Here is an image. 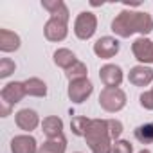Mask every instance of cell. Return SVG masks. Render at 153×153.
I'll list each match as a JSON object with an SVG mask.
<instances>
[{
    "instance_id": "cell-8",
    "label": "cell",
    "mask_w": 153,
    "mask_h": 153,
    "mask_svg": "<svg viewBox=\"0 0 153 153\" xmlns=\"http://www.w3.org/2000/svg\"><path fill=\"white\" fill-rule=\"evenodd\" d=\"M43 34L49 42H63L68 34V22L61 20V18H54L51 16L45 22L43 27Z\"/></svg>"
},
{
    "instance_id": "cell-5",
    "label": "cell",
    "mask_w": 153,
    "mask_h": 153,
    "mask_svg": "<svg viewBox=\"0 0 153 153\" xmlns=\"http://www.w3.org/2000/svg\"><path fill=\"white\" fill-rule=\"evenodd\" d=\"M94 92V85L88 78L85 79H78V81H70L68 88H67V96L74 105H81L85 103Z\"/></svg>"
},
{
    "instance_id": "cell-27",
    "label": "cell",
    "mask_w": 153,
    "mask_h": 153,
    "mask_svg": "<svg viewBox=\"0 0 153 153\" xmlns=\"http://www.w3.org/2000/svg\"><path fill=\"white\" fill-rule=\"evenodd\" d=\"M11 110H13V106H9V105H6V103L0 101V117H7V115H11Z\"/></svg>"
},
{
    "instance_id": "cell-24",
    "label": "cell",
    "mask_w": 153,
    "mask_h": 153,
    "mask_svg": "<svg viewBox=\"0 0 153 153\" xmlns=\"http://www.w3.org/2000/svg\"><path fill=\"white\" fill-rule=\"evenodd\" d=\"M106 121H108V131H110L112 140H114V142L119 140V137H121V133H123V130H124L123 123H121L119 119H106Z\"/></svg>"
},
{
    "instance_id": "cell-14",
    "label": "cell",
    "mask_w": 153,
    "mask_h": 153,
    "mask_svg": "<svg viewBox=\"0 0 153 153\" xmlns=\"http://www.w3.org/2000/svg\"><path fill=\"white\" fill-rule=\"evenodd\" d=\"M42 131L47 139H56L63 135V119L58 115H49L42 121Z\"/></svg>"
},
{
    "instance_id": "cell-17",
    "label": "cell",
    "mask_w": 153,
    "mask_h": 153,
    "mask_svg": "<svg viewBox=\"0 0 153 153\" xmlns=\"http://www.w3.org/2000/svg\"><path fill=\"white\" fill-rule=\"evenodd\" d=\"M52 59H54V65H56V67H59V68H65V70H68V68H70V67H72L76 61H78L76 54H74L70 49H65V47L58 49V51L54 52Z\"/></svg>"
},
{
    "instance_id": "cell-23",
    "label": "cell",
    "mask_w": 153,
    "mask_h": 153,
    "mask_svg": "<svg viewBox=\"0 0 153 153\" xmlns=\"http://www.w3.org/2000/svg\"><path fill=\"white\" fill-rule=\"evenodd\" d=\"M16 70V63L11 59V58H2L0 59V78L6 79Z\"/></svg>"
},
{
    "instance_id": "cell-12",
    "label": "cell",
    "mask_w": 153,
    "mask_h": 153,
    "mask_svg": "<svg viewBox=\"0 0 153 153\" xmlns=\"http://www.w3.org/2000/svg\"><path fill=\"white\" fill-rule=\"evenodd\" d=\"M128 81L133 87H148L153 83V68L148 65H135L128 72Z\"/></svg>"
},
{
    "instance_id": "cell-9",
    "label": "cell",
    "mask_w": 153,
    "mask_h": 153,
    "mask_svg": "<svg viewBox=\"0 0 153 153\" xmlns=\"http://www.w3.org/2000/svg\"><path fill=\"white\" fill-rule=\"evenodd\" d=\"M121 51V43L114 36H101L94 43V54L101 59H112Z\"/></svg>"
},
{
    "instance_id": "cell-2",
    "label": "cell",
    "mask_w": 153,
    "mask_h": 153,
    "mask_svg": "<svg viewBox=\"0 0 153 153\" xmlns=\"http://www.w3.org/2000/svg\"><path fill=\"white\" fill-rule=\"evenodd\" d=\"M85 140L92 153H112L114 140L108 131V121L106 119H92L90 126L87 130Z\"/></svg>"
},
{
    "instance_id": "cell-10",
    "label": "cell",
    "mask_w": 153,
    "mask_h": 153,
    "mask_svg": "<svg viewBox=\"0 0 153 153\" xmlns=\"http://www.w3.org/2000/svg\"><path fill=\"white\" fill-rule=\"evenodd\" d=\"M25 96H27V92H25L24 81H11L0 90V99H2V103H6L9 106L18 105Z\"/></svg>"
},
{
    "instance_id": "cell-11",
    "label": "cell",
    "mask_w": 153,
    "mask_h": 153,
    "mask_svg": "<svg viewBox=\"0 0 153 153\" xmlns=\"http://www.w3.org/2000/svg\"><path fill=\"white\" fill-rule=\"evenodd\" d=\"M15 123H16V126H18L20 130H24L25 133H31L33 130H36V128L42 124L38 112L33 110V108H22V110H18V112L15 114Z\"/></svg>"
},
{
    "instance_id": "cell-1",
    "label": "cell",
    "mask_w": 153,
    "mask_h": 153,
    "mask_svg": "<svg viewBox=\"0 0 153 153\" xmlns=\"http://www.w3.org/2000/svg\"><path fill=\"white\" fill-rule=\"evenodd\" d=\"M112 33L119 38H130L139 33L140 36H148L153 31V16L142 11L124 9L112 20Z\"/></svg>"
},
{
    "instance_id": "cell-3",
    "label": "cell",
    "mask_w": 153,
    "mask_h": 153,
    "mask_svg": "<svg viewBox=\"0 0 153 153\" xmlns=\"http://www.w3.org/2000/svg\"><path fill=\"white\" fill-rule=\"evenodd\" d=\"M99 106L108 112L115 114L126 106V94L123 88H103L99 94Z\"/></svg>"
},
{
    "instance_id": "cell-20",
    "label": "cell",
    "mask_w": 153,
    "mask_h": 153,
    "mask_svg": "<svg viewBox=\"0 0 153 153\" xmlns=\"http://www.w3.org/2000/svg\"><path fill=\"white\" fill-rule=\"evenodd\" d=\"M65 76H67L68 83H70V81H78V79H85L87 76H88V68H87V65H85L83 61L78 59L68 70H65Z\"/></svg>"
},
{
    "instance_id": "cell-19",
    "label": "cell",
    "mask_w": 153,
    "mask_h": 153,
    "mask_svg": "<svg viewBox=\"0 0 153 153\" xmlns=\"http://www.w3.org/2000/svg\"><path fill=\"white\" fill-rule=\"evenodd\" d=\"M25 85V92L31 97H45L47 96V83L40 78H29L24 81Z\"/></svg>"
},
{
    "instance_id": "cell-6",
    "label": "cell",
    "mask_w": 153,
    "mask_h": 153,
    "mask_svg": "<svg viewBox=\"0 0 153 153\" xmlns=\"http://www.w3.org/2000/svg\"><path fill=\"white\" fill-rule=\"evenodd\" d=\"M131 52L139 65H151L153 63V40L148 36H139L131 43Z\"/></svg>"
},
{
    "instance_id": "cell-7",
    "label": "cell",
    "mask_w": 153,
    "mask_h": 153,
    "mask_svg": "<svg viewBox=\"0 0 153 153\" xmlns=\"http://www.w3.org/2000/svg\"><path fill=\"white\" fill-rule=\"evenodd\" d=\"M99 79L105 85V88H119L123 79H124V74L123 68L119 65L114 63H106L99 68Z\"/></svg>"
},
{
    "instance_id": "cell-29",
    "label": "cell",
    "mask_w": 153,
    "mask_h": 153,
    "mask_svg": "<svg viewBox=\"0 0 153 153\" xmlns=\"http://www.w3.org/2000/svg\"><path fill=\"white\" fill-rule=\"evenodd\" d=\"M76 153H81V151H76Z\"/></svg>"
},
{
    "instance_id": "cell-26",
    "label": "cell",
    "mask_w": 153,
    "mask_h": 153,
    "mask_svg": "<svg viewBox=\"0 0 153 153\" xmlns=\"http://www.w3.org/2000/svg\"><path fill=\"white\" fill-rule=\"evenodd\" d=\"M139 101H140V106L144 110H153V87L151 90H146L139 96Z\"/></svg>"
},
{
    "instance_id": "cell-21",
    "label": "cell",
    "mask_w": 153,
    "mask_h": 153,
    "mask_svg": "<svg viewBox=\"0 0 153 153\" xmlns=\"http://www.w3.org/2000/svg\"><path fill=\"white\" fill-rule=\"evenodd\" d=\"M133 135L140 144H153V123H146V124L137 126L133 130Z\"/></svg>"
},
{
    "instance_id": "cell-28",
    "label": "cell",
    "mask_w": 153,
    "mask_h": 153,
    "mask_svg": "<svg viewBox=\"0 0 153 153\" xmlns=\"http://www.w3.org/2000/svg\"><path fill=\"white\" fill-rule=\"evenodd\" d=\"M139 153H151V151H149V149H146V148H144V149H140V151H139Z\"/></svg>"
},
{
    "instance_id": "cell-18",
    "label": "cell",
    "mask_w": 153,
    "mask_h": 153,
    "mask_svg": "<svg viewBox=\"0 0 153 153\" xmlns=\"http://www.w3.org/2000/svg\"><path fill=\"white\" fill-rule=\"evenodd\" d=\"M65 151H67V139H65V135L56 137V139H47L38 148V153H65Z\"/></svg>"
},
{
    "instance_id": "cell-22",
    "label": "cell",
    "mask_w": 153,
    "mask_h": 153,
    "mask_svg": "<svg viewBox=\"0 0 153 153\" xmlns=\"http://www.w3.org/2000/svg\"><path fill=\"white\" fill-rule=\"evenodd\" d=\"M90 121H92V119H88V117H85V115L72 117V121H70V130H72V133H74L76 137H85V135H87V130H88V126H90Z\"/></svg>"
},
{
    "instance_id": "cell-4",
    "label": "cell",
    "mask_w": 153,
    "mask_h": 153,
    "mask_svg": "<svg viewBox=\"0 0 153 153\" xmlns=\"http://www.w3.org/2000/svg\"><path fill=\"white\" fill-rule=\"evenodd\" d=\"M97 31V16L92 11H81L74 20V34L79 40H90Z\"/></svg>"
},
{
    "instance_id": "cell-13",
    "label": "cell",
    "mask_w": 153,
    "mask_h": 153,
    "mask_svg": "<svg viewBox=\"0 0 153 153\" xmlns=\"http://www.w3.org/2000/svg\"><path fill=\"white\" fill-rule=\"evenodd\" d=\"M38 140L31 133L15 135L11 139V153H38Z\"/></svg>"
},
{
    "instance_id": "cell-25",
    "label": "cell",
    "mask_w": 153,
    "mask_h": 153,
    "mask_svg": "<svg viewBox=\"0 0 153 153\" xmlns=\"http://www.w3.org/2000/svg\"><path fill=\"white\" fill-rule=\"evenodd\" d=\"M112 153H133V146L130 140H124V139H119L114 142L112 146Z\"/></svg>"
},
{
    "instance_id": "cell-15",
    "label": "cell",
    "mask_w": 153,
    "mask_h": 153,
    "mask_svg": "<svg viewBox=\"0 0 153 153\" xmlns=\"http://www.w3.org/2000/svg\"><path fill=\"white\" fill-rule=\"evenodd\" d=\"M22 45V40L20 36L15 33V31H9V29H0V51L2 52H15L18 51Z\"/></svg>"
},
{
    "instance_id": "cell-16",
    "label": "cell",
    "mask_w": 153,
    "mask_h": 153,
    "mask_svg": "<svg viewBox=\"0 0 153 153\" xmlns=\"http://www.w3.org/2000/svg\"><path fill=\"white\" fill-rule=\"evenodd\" d=\"M42 7L45 11H49L51 16L54 18H61L65 22L70 20V13H68V7L65 6L63 0H42Z\"/></svg>"
}]
</instances>
